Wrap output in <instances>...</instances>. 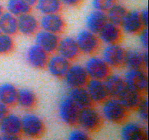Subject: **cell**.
<instances>
[{
  "mask_svg": "<svg viewBox=\"0 0 149 140\" xmlns=\"http://www.w3.org/2000/svg\"><path fill=\"white\" fill-rule=\"evenodd\" d=\"M102 104L101 115L103 119L113 124L122 123L127 120L129 111L117 98L109 97Z\"/></svg>",
  "mask_w": 149,
  "mask_h": 140,
  "instance_id": "cell-1",
  "label": "cell"
},
{
  "mask_svg": "<svg viewBox=\"0 0 149 140\" xmlns=\"http://www.w3.org/2000/svg\"><path fill=\"white\" fill-rule=\"evenodd\" d=\"M77 124L87 132H94L101 127L103 117L95 108L90 105L79 109Z\"/></svg>",
  "mask_w": 149,
  "mask_h": 140,
  "instance_id": "cell-2",
  "label": "cell"
},
{
  "mask_svg": "<svg viewBox=\"0 0 149 140\" xmlns=\"http://www.w3.org/2000/svg\"><path fill=\"white\" fill-rule=\"evenodd\" d=\"M21 134L29 138H39L45 131L43 120L36 114H25L21 118Z\"/></svg>",
  "mask_w": 149,
  "mask_h": 140,
  "instance_id": "cell-3",
  "label": "cell"
},
{
  "mask_svg": "<svg viewBox=\"0 0 149 140\" xmlns=\"http://www.w3.org/2000/svg\"><path fill=\"white\" fill-rule=\"evenodd\" d=\"M79 109L68 95L63 96L58 104V116L64 124L74 125L77 123Z\"/></svg>",
  "mask_w": 149,
  "mask_h": 140,
  "instance_id": "cell-4",
  "label": "cell"
},
{
  "mask_svg": "<svg viewBox=\"0 0 149 140\" xmlns=\"http://www.w3.org/2000/svg\"><path fill=\"white\" fill-rule=\"evenodd\" d=\"M126 85L141 93L147 91L148 87V75L143 69H128L124 76Z\"/></svg>",
  "mask_w": 149,
  "mask_h": 140,
  "instance_id": "cell-5",
  "label": "cell"
},
{
  "mask_svg": "<svg viewBox=\"0 0 149 140\" xmlns=\"http://www.w3.org/2000/svg\"><path fill=\"white\" fill-rule=\"evenodd\" d=\"M84 66L90 79L103 80L111 73V67L102 57L96 55L90 57Z\"/></svg>",
  "mask_w": 149,
  "mask_h": 140,
  "instance_id": "cell-6",
  "label": "cell"
},
{
  "mask_svg": "<svg viewBox=\"0 0 149 140\" xmlns=\"http://www.w3.org/2000/svg\"><path fill=\"white\" fill-rule=\"evenodd\" d=\"M75 39L80 52L84 54H94L100 48V41L98 36L87 29L80 31Z\"/></svg>",
  "mask_w": 149,
  "mask_h": 140,
  "instance_id": "cell-7",
  "label": "cell"
},
{
  "mask_svg": "<svg viewBox=\"0 0 149 140\" xmlns=\"http://www.w3.org/2000/svg\"><path fill=\"white\" fill-rule=\"evenodd\" d=\"M63 78L65 80V84L71 88L85 86L90 77L84 66L80 64H74L70 65Z\"/></svg>",
  "mask_w": 149,
  "mask_h": 140,
  "instance_id": "cell-8",
  "label": "cell"
},
{
  "mask_svg": "<svg viewBox=\"0 0 149 140\" xmlns=\"http://www.w3.org/2000/svg\"><path fill=\"white\" fill-rule=\"evenodd\" d=\"M125 50L119 43L107 45L102 52V58L111 68H117L124 65Z\"/></svg>",
  "mask_w": 149,
  "mask_h": 140,
  "instance_id": "cell-9",
  "label": "cell"
},
{
  "mask_svg": "<svg viewBox=\"0 0 149 140\" xmlns=\"http://www.w3.org/2000/svg\"><path fill=\"white\" fill-rule=\"evenodd\" d=\"M34 35L36 45H39L48 54H52L56 52L60 41L58 34L41 29Z\"/></svg>",
  "mask_w": 149,
  "mask_h": 140,
  "instance_id": "cell-10",
  "label": "cell"
},
{
  "mask_svg": "<svg viewBox=\"0 0 149 140\" xmlns=\"http://www.w3.org/2000/svg\"><path fill=\"white\" fill-rule=\"evenodd\" d=\"M39 27L43 30L59 34L65 29V23L59 13L42 15L39 20Z\"/></svg>",
  "mask_w": 149,
  "mask_h": 140,
  "instance_id": "cell-11",
  "label": "cell"
},
{
  "mask_svg": "<svg viewBox=\"0 0 149 140\" xmlns=\"http://www.w3.org/2000/svg\"><path fill=\"white\" fill-rule=\"evenodd\" d=\"M120 134L125 140H143L148 137V131L140 123L130 121L124 123Z\"/></svg>",
  "mask_w": 149,
  "mask_h": 140,
  "instance_id": "cell-12",
  "label": "cell"
},
{
  "mask_svg": "<svg viewBox=\"0 0 149 140\" xmlns=\"http://www.w3.org/2000/svg\"><path fill=\"white\" fill-rule=\"evenodd\" d=\"M49 58V54L36 44L28 48L26 59L28 64L35 69H44L46 67Z\"/></svg>",
  "mask_w": 149,
  "mask_h": 140,
  "instance_id": "cell-13",
  "label": "cell"
},
{
  "mask_svg": "<svg viewBox=\"0 0 149 140\" xmlns=\"http://www.w3.org/2000/svg\"><path fill=\"white\" fill-rule=\"evenodd\" d=\"M84 87L93 103L101 104L109 97L103 80L89 79Z\"/></svg>",
  "mask_w": 149,
  "mask_h": 140,
  "instance_id": "cell-14",
  "label": "cell"
},
{
  "mask_svg": "<svg viewBox=\"0 0 149 140\" xmlns=\"http://www.w3.org/2000/svg\"><path fill=\"white\" fill-rule=\"evenodd\" d=\"M70 61L59 54L49 56L46 68L51 75L57 78H63L70 66Z\"/></svg>",
  "mask_w": 149,
  "mask_h": 140,
  "instance_id": "cell-15",
  "label": "cell"
},
{
  "mask_svg": "<svg viewBox=\"0 0 149 140\" xmlns=\"http://www.w3.org/2000/svg\"><path fill=\"white\" fill-rule=\"evenodd\" d=\"M21 118L13 113H7L0 121V132L1 135H14L20 136L21 134Z\"/></svg>",
  "mask_w": 149,
  "mask_h": 140,
  "instance_id": "cell-16",
  "label": "cell"
},
{
  "mask_svg": "<svg viewBox=\"0 0 149 140\" xmlns=\"http://www.w3.org/2000/svg\"><path fill=\"white\" fill-rule=\"evenodd\" d=\"M17 32L26 36L34 35L39 29V20L34 15L25 13L17 17Z\"/></svg>",
  "mask_w": 149,
  "mask_h": 140,
  "instance_id": "cell-17",
  "label": "cell"
},
{
  "mask_svg": "<svg viewBox=\"0 0 149 140\" xmlns=\"http://www.w3.org/2000/svg\"><path fill=\"white\" fill-rule=\"evenodd\" d=\"M57 52L69 61L77 59L81 53L76 39L71 36H65L60 39Z\"/></svg>",
  "mask_w": 149,
  "mask_h": 140,
  "instance_id": "cell-18",
  "label": "cell"
},
{
  "mask_svg": "<svg viewBox=\"0 0 149 140\" xmlns=\"http://www.w3.org/2000/svg\"><path fill=\"white\" fill-rule=\"evenodd\" d=\"M122 32L127 34H138L143 28L139 12L136 10L127 11L120 24Z\"/></svg>",
  "mask_w": 149,
  "mask_h": 140,
  "instance_id": "cell-19",
  "label": "cell"
},
{
  "mask_svg": "<svg viewBox=\"0 0 149 140\" xmlns=\"http://www.w3.org/2000/svg\"><path fill=\"white\" fill-rule=\"evenodd\" d=\"M97 34L100 42L106 45L119 43L122 39V30L119 25L107 22Z\"/></svg>",
  "mask_w": 149,
  "mask_h": 140,
  "instance_id": "cell-20",
  "label": "cell"
},
{
  "mask_svg": "<svg viewBox=\"0 0 149 140\" xmlns=\"http://www.w3.org/2000/svg\"><path fill=\"white\" fill-rule=\"evenodd\" d=\"M143 95L141 92L126 85L117 99L130 112L136 109Z\"/></svg>",
  "mask_w": 149,
  "mask_h": 140,
  "instance_id": "cell-21",
  "label": "cell"
},
{
  "mask_svg": "<svg viewBox=\"0 0 149 140\" xmlns=\"http://www.w3.org/2000/svg\"><path fill=\"white\" fill-rule=\"evenodd\" d=\"M109 97L117 98L126 87L124 77L117 74H109L103 80Z\"/></svg>",
  "mask_w": 149,
  "mask_h": 140,
  "instance_id": "cell-22",
  "label": "cell"
},
{
  "mask_svg": "<svg viewBox=\"0 0 149 140\" xmlns=\"http://www.w3.org/2000/svg\"><path fill=\"white\" fill-rule=\"evenodd\" d=\"M109 22L106 12L94 10L86 17L85 23L87 29L97 34L100 29Z\"/></svg>",
  "mask_w": 149,
  "mask_h": 140,
  "instance_id": "cell-23",
  "label": "cell"
},
{
  "mask_svg": "<svg viewBox=\"0 0 149 140\" xmlns=\"http://www.w3.org/2000/svg\"><path fill=\"white\" fill-rule=\"evenodd\" d=\"M68 96L79 109L93 104V102L84 86L71 88L68 92Z\"/></svg>",
  "mask_w": 149,
  "mask_h": 140,
  "instance_id": "cell-24",
  "label": "cell"
},
{
  "mask_svg": "<svg viewBox=\"0 0 149 140\" xmlns=\"http://www.w3.org/2000/svg\"><path fill=\"white\" fill-rule=\"evenodd\" d=\"M18 90L13 84L4 83L0 85V102L7 106H11L17 103Z\"/></svg>",
  "mask_w": 149,
  "mask_h": 140,
  "instance_id": "cell-25",
  "label": "cell"
},
{
  "mask_svg": "<svg viewBox=\"0 0 149 140\" xmlns=\"http://www.w3.org/2000/svg\"><path fill=\"white\" fill-rule=\"evenodd\" d=\"M0 32L13 35L17 33V19L8 12H4L0 16Z\"/></svg>",
  "mask_w": 149,
  "mask_h": 140,
  "instance_id": "cell-26",
  "label": "cell"
},
{
  "mask_svg": "<svg viewBox=\"0 0 149 140\" xmlns=\"http://www.w3.org/2000/svg\"><path fill=\"white\" fill-rule=\"evenodd\" d=\"M37 102V97L34 92L29 88H21L17 91V103L20 107L30 109L34 107Z\"/></svg>",
  "mask_w": 149,
  "mask_h": 140,
  "instance_id": "cell-27",
  "label": "cell"
},
{
  "mask_svg": "<svg viewBox=\"0 0 149 140\" xmlns=\"http://www.w3.org/2000/svg\"><path fill=\"white\" fill-rule=\"evenodd\" d=\"M35 6L42 15L59 13L62 8L61 0H38Z\"/></svg>",
  "mask_w": 149,
  "mask_h": 140,
  "instance_id": "cell-28",
  "label": "cell"
},
{
  "mask_svg": "<svg viewBox=\"0 0 149 140\" xmlns=\"http://www.w3.org/2000/svg\"><path fill=\"white\" fill-rule=\"evenodd\" d=\"M124 65L126 66L128 69H143V61L142 52L130 50L125 52Z\"/></svg>",
  "mask_w": 149,
  "mask_h": 140,
  "instance_id": "cell-29",
  "label": "cell"
},
{
  "mask_svg": "<svg viewBox=\"0 0 149 140\" xmlns=\"http://www.w3.org/2000/svg\"><path fill=\"white\" fill-rule=\"evenodd\" d=\"M127 13V10L125 6L119 4H114L106 11L108 20L114 24L120 26L124 18Z\"/></svg>",
  "mask_w": 149,
  "mask_h": 140,
  "instance_id": "cell-30",
  "label": "cell"
},
{
  "mask_svg": "<svg viewBox=\"0 0 149 140\" xmlns=\"http://www.w3.org/2000/svg\"><path fill=\"white\" fill-rule=\"evenodd\" d=\"M6 8L8 13L16 17L29 13L31 10V7L20 0H7Z\"/></svg>",
  "mask_w": 149,
  "mask_h": 140,
  "instance_id": "cell-31",
  "label": "cell"
},
{
  "mask_svg": "<svg viewBox=\"0 0 149 140\" xmlns=\"http://www.w3.org/2000/svg\"><path fill=\"white\" fill-rule=\"evenodd\" d=\"M15 47L13 36L6 34L0 33V55H5L11 52Z\"/></svg>",
  "mask_w": 149,
  "mask_h": 140,
  "instance_id": "cell-32",
  "label": "cell"
},
{
  "mask_svg": "<svg viewBox=\"0 0 149 140\" xmlns=\"http://www.w3.org/2000/svg\"><path fill=\"white\" fill-rule=\"evenodd\" d=\"M138 117L143 123L148 122V102L146 97L143 96L136 109Z\"/></svg>",
  "mask_w": 149,
  "mask_h": 140,
  "instance_id": "cell-33",
  "label": "cell"
},
{
  "mask_svg": "<svg viewBox=\"0 0 149 140\" xmlns=\"http://www.w3.org/2000/svg\"><path fill=\"white\" fill-rule=\"evenodd\" d=\"M115 3V0H92L94 10L106 12Z\"/></svg>",
  "mask_w": 149,
  "mask_h": 140,
  "instance_id": "cell-34",
  "label": "cell"
},
{
  "mask_svg": "<svg viewBox=\"0 0 149 140\" xmlns=\"http://www.w3.org/2000/svg\"><path fill=\"white\" fill-rule=\"evenodd\" d=\"M68 139L70 140H81L90 139L88 132L83 128H74L71 130L68 134Z\"/></svg>",
  "mask_w": 149,
  "mask_h": 140,
  "instance_id": "cell-35",
  "label": "cell"
},
{
  "mask_svg": "<svg viewBox=\"0 0 149 140\" xmlns=\"http://www.w3.org/2000/svg\"><path fill=\"white\" fill-rule=\"evenodd\" d=\"M138 34V36H139V42L140 43H141V46H142L144 49L147 50L148 47V29H147V28H143Z\"/></svg>",
  "mask_w": 149,
  "mask_h": 140,
  "instance_id": "cell-36",
  "label": "cell"
},
{
  "mask_svg": "<svg viewBox=\"0 0 149 140\" xmlns=\"http://www.w3.org/2000/svg\"><path fill=\"white\" fill-rule=\"evenodd\" d=\"M140 18H141V22L145 28H147L148 23V9L145 8L141 10V12H139Z\"/></svg>",
  "mask_w": 149,
  "mask_h": 140,
  "instance_id": "cell-37",
  "label": "cell"
},
{
  "mask_svg": "<svg viewBox=\"0 0 149 140\" xmlns=\"http://www.w3.org/2000/svg\"><path fill=\"white\" fill-rule=\"evenodd\" d=\"M81 1L82 0H61V2L62 5L69 7H75L79 5Z\"/></svg>",
  "mask_w": 149,
  "mask_h": 140,
  "instance_id": "cell-38",
  "label": "cell"
},
{
  "mask_svg": "<svg viewBox=\"0 0 149 140\" xmlns=\"http://www.w3.org/2000/svg\"><path fill=\"white\" fill-rule=\"evenodd\" d=\"M9 112V106L0 102V121L4 118V117Z\"/></svg>",
  "mask_w": 149,
  "mask_h": 140,
  "instance_id": "cell-39",
  "label": "cell"
},
{
  "mask_svg": "<svg viewBox=\"0 0 149 140\" xmlns=\"http://www.w3.org/2000/svg\"><path fill=\"white\" fill-rule=\"evenodd\" d=\"M142 54H143V61L144 68H145V69H146L148 64V51H147V50L145 51H143Z\"/></svg>",
  "mask_w": 149,
  "mask_h": 140,
  "instance_id": "cell-40",
  "label": "cell"
},
{
  "mask_svg": "<svg viewBox=\"0 0 149 140\" xmlns=\"http://www.w3.org/2000/svg\"><path fill=\"white\" fill-rule=\"evenodd\" d=\"M20 1H23V2L27 4L30 7H33V6H35V4L37 2L38 0H20Z\"/></svg>",
  "mask_w": 149,
  "mask_h": 140,
  "instance_id": "cell-41",
  "label": "cell"
},
{
  "mask_svg": "<svg viewBox=\"0 0 149 140\" xmlns=\"http://www.w3.org/2000/svg\"><path fill=\"white\" fill-rule=\"evenodd\" d=\"M4 13V10H3V7L1 4H0V16L1 15V14Z\"/></svg>",
  "mask_w": 149,
  "mask_h": 140,
  "instance_id": "cell-42",
  "label": "cell"
},
{
  "mask_svg": "<svg viewBox=\"0 0 149 140\" xmlns=\"http://www.w3.org/2000/svg\"><path fill=\"white\" fill-rule=\"evenodd\" d=\"M1 139V134H0V139Z\"/></svg>",
  "mask_w": 149,
  "mask_h": 140,
  "instance_id": "cell-43",
  "label": "cell"
},
{
  "mask_svg": "<svg viewBox=\"0 0 149 140\" xmlns=\"http://www.w3.org/2000/svg\"><path fill=\"white\" fill-rule=\"evenodd\" d=\"M0 33H1V32H0Z\"/></svg>",
  "mask_w": 149,
  "mask_h": 140,
  "instance_id": "cell-44",
  "label": "cell"
}]
</instances>
